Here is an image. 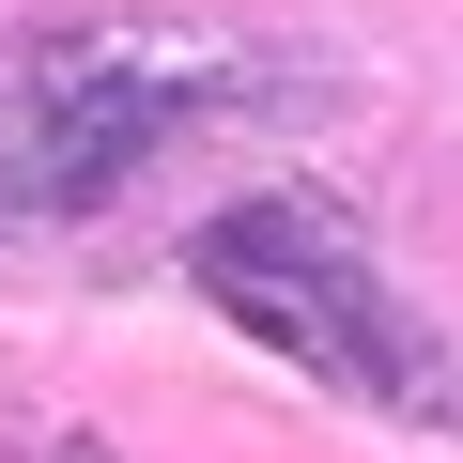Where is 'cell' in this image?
<instances>
[{
    "label": "cell",
    "instance_id": "obj_1",
    "mask_svg": "<svg viewBox=\"0 0 463 463\" xmlns=\"http://www.w3.org/2000/svg\"><path fill=\"white\" fill-rule=\"evenodd\" d=\"M185 279L248 325L279 371H309V386H340V402H371V417L463 432V355L386 294V263L355 248L340 216H309V201H232V216H201Z\"/></svg>",
    "mask_w": 463,
    "mask_h": 463
},
{
    "label": "cell",
    "instance_id": "obj_2",
    "mask_svg": "<svg viewBox=\"0 0 463 463\" xmlns=\"http://www.w3.org/2000/svg\"><path fill=\"white\" fill-rule=\"evenodd\" d=\"M170 139V93L139 47H0V201L78 216Z\"/></svg>",
    "mask_w": 463,
    "mask_h": 463
}]
</instances>
